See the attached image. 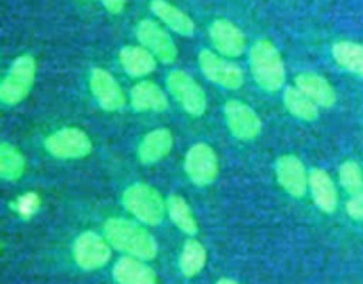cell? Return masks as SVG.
<instances>
[{
    "mask_svg": "<svg viewBox=\"0 0 363 284\" xmlns=\"http://www.w3.org/2000/svg\"><path fill=\"white\" fill-rule=\"evenodd\" d=\"M103 234L113 251L123 252L124 256H133L144 261H152L158 256V241L138 220L124 217L106 219L103 224Z\"/></svg>",
    "mask_w": 363,
    "mask_h": 284,
    "instance_id": "cell-1",
    "label": "cell"
},
{
    "mask_svg": "<svg viewBox=\"0 0 363 284\" xmlns=\"http://www.w3.org/2000/svg\"><path fill=\"white\" fill-rule=\"evenodd\" d=\"M248 64L255 84L264 92H279L286 87V60L279 46L268 38H259L248 50Z\"/></svg>",
    "mask_w": 363,
    "mask_h": 284,
    "instance_id": "cell-2",
    "label": "cell"
},
{
    "mask_svg": "<svg viewBox=\"0 0 363 284\" xmlns=\"http://www.w3.org/2000/svg\"><path fill=\"white\" fill-rule=\"evenodd\" d=\"M124 209L144 226H160L167 215V199L147 183H133L121 197Z\"/></svg>",
    "mask_w": 363,
    "mask_h": 284,
    "instance_id": "cell-3",
    "label": "cell"
},
{
    "mask_svg": "<svg viewBox=\"0 0 363 284\" xmlns=\"http://www.w3.org/2000/svg\"><path fill=\"white\" fill-rule=\"evenodd\" d=\"M38 77V60L32 53H21L11 62L0 82V102L16 106L28 98Z\"/></svg>",
    "mask_w": 363,
    "mask_h": 284,
    "instance_id": "cell-4",
    "label": "cell"
},
{
    "mask_svg": "<svg viewBox=\"0 0 363 284\" xmlns=\"http://www.w3.org/2000/svg\"><path fill=\"white\" fill-rule=\"evenodd\" d=\"M167 92L191 117H202L208 110V96L202 85L184 70H172L167 75Z\"/></svg>",
    "mask_w": 363,
    "mask_h": 284,
    "instance_id": "cell-5",
    "label": "cell"
},
{
    "mask_svg": "<svg viewBox=\"0 0 363 284\" xmlns=\"http://www.w3.org/2000/svg\"><path fill=\"white\" fill-rule=\"evenodd\" d=\"M43 148L57 160H82L92 153V141L85 130L78 126H64L48 133Z\"/></svg>",
    "mask_w": 363,
    "mask_h": 284,
    "instance_id": "cell-6",
    "label": "cell"
},
{
    "mask_svg": "<svg viewBox=\"0 0 363 284\" xmlns=\"http://www.w3.org/2000/svg\"><path fill=\"white\" fill-rule=\"evenodd\" d=\"M135 38H137L138 45L147 48L152 55L158 59L162 64H174L179 55L176 41L170 36L169 28L158 20L152 18H144L137 23L135 28Z\"/></svg>",
    "mask_w": 363,
    "mask_h": 284,
    "instance_id": "cell-7",
    "label": "cell"
},
{
    "mask_svg": "<svg viewBox=\"0 0 363 284\" xmlns=\"http://www.w3.org/2000/svg\"><path fill=\"white\" fill-rule=\"evenodd\" d=\"M199 67L211 84L227 91H238L245 85V71L236 62L218 52L204 48L199 52Z\"/></svg>",
    "mask_w": 363,
    "mask_h": 284,
    "instance_id": "cell-8",
    "label": "cell"
},
{
    "mask_svg": "<svg viewBox=\"0 0 363 284\" xmlns=\"http://www.w3.org/2000/svg\"><path fill=\"white\" fill-rule=\"evenodd\" d=\"M184 174L195 187H209L220 174V160L208 142H195L184 155Z\"/></svg>",
    "mask_w": 363,
    "mask_h": 284,
    "instance_id": "cell-9",
    "label": "cell"
},
{
    "mask_svg": "<svg viewBox=\"0 0 363 284\" xmlns=\"http://www.w3.org/2000/svg\"><path fill=\"white\" fill-rule=\"evenodd\" d=\"M112 248L105 234H99L96 231H84L74 238L71 252H73V259L78 268L85 272H94L108 265L112 259Z\"/></svg>",
    "mask_w": 363,
    "mask_h": 284,
    "instance_id": "cell-10",
    "label": "cell"
},
{
    "mask_svg": "<svg viewBox=\"0 0 363 284\" xmlns=\"http://www.w3.org/2000/svg\"><path fill=\"white\" fill-rule=\"evenodd\" d=\"M223 117L230 135L241 142L255 141L262 133V119L255 109L241 99H227Z\"/></svg>",
    "mask_w": 363,
    "mask_h": 284,
    "instance_id": "cell-11",
    "label": "cell"
},
{
    "mask_svg": "<svg viewBox=\"0 0 363 284\" xmlns=\"http://www.w3.org/2000/svg\"><path fill=\"white\" fill-rule=\"evenodd\" d=\"M89 89L94 102L105 112H119L126 106L128 96L123 85L105 67H92L89 75Z\"/></svg>",
    "mask_w": 363,
    "mask_h": 284,
    "instance_id": "cell-12",
    "label": "cell"
},
{
    "mask_svg": "<svg viewBox=\"0 0 363 284\" xmlns=\"http://www.w3.org/2000/svg\"><path fill=\"white\" fill-rule=\"evenodd\" d=\"M209 41L215 52L227 59H238L247 50V36L234 21L227 18H216L208 28Z\"/></svg>",
    "mask_w": 363,
    "mask_h": 284,
    "instance_id": "cell-13",
    "label": "cell"
},
{
    "mask_svg": "<svg viewBox=\"0 0 363 284\" xmlns=\"http://www.w3.org/2000/svg\"><path fill=\"white\" fill-rule=\"evenodd\" d=\"M308 174L303 160L296 155H282L275 162V176L280 188L291 197L301 199L308 192Z\"/></svg>",
    "mask_w": 363,
    "mask_h": 284,
    "instance_id": "cell-14",
    "label": "cell"
},
{
    "mask_svg": "<svg viewBox=\"0 0 363 284\" xmlns=\"http://www.w3.org/2000/svg\"><path fill=\"white\" fill-rule=\"evenodd\" d=\"M169 92L152 80H140L131 87L130 106L135 112L162 114L169 109Z\"/></svg>",
    "mask_w": 363,
    "mask_h": 284,
    "instance_id": "cell-15",
    "label": "cell"
},
{
    "mask_svg": "<svg viewBox=\"0 0 363 284\" xmlns=\"http://www.w3.org/2000/svg\"><path fill=\"white\" fill-rule=\"evenodd\" d=\"M174 148V135L169 128L160 126L147 131L137 148V158L142 165H155L170 155Z\"/></svg>",
    "mask_w": 363,
    "mask_h": 284,
    "instance_id": "cell-16",
    "label": "cell"
},
{
    "mask_svg": "<svg viewBox=\"0 0 363 284\" xmlns=\"http://www.w3.org/2000/svg\"><path fill=\"white\" fill-rule=\"evenodd\" d=\"M308 192L314 204L323 213H335L339 208V190L333 178L321 167H314L308 174Z\"/></svg>",
    "mask_w": 363,
    "mask_h": 284,
    "instance_id": "cell-17",
    "label": "cell"
},
{
    "mask_svg": "<svg viewBox=\"0 0 363 284\" xmlns=\"http://www.w3.org/2000/svg\"><path fill=\"white\" fill-rule=\"evenodd\" d=\"M294 85L305 92L308 98L314 99L321 109H333L337 105L335 87L332 82L323 75L315 73V71H301L294 78Z\"/></svg>",
    "mask_w": 363,
    "mask_h": 284,
    "instance_id": "cell-18",
    "label": "cell"
},
{
    "mask_svg": "<svg viewBox=\"0 0 363 284\" xmlns=\"http://www.w3.org/2000/svg\"><path fill=\"white\" fill-rule=\"evenodd\" d=\"M112 279L117 284H156V270L147 261L133 256H123L112 268Z\"/></svg>",
    "mask_w": 363,
    "mask_h": 284,
    "instance_id": "cell-19",
    "label": "cell"
},
{
    "mask_svg": "<svg viewBox=\"0 0 363 284\" xmlns=\"http://www.w3.org/2000/svg\"><path fill=\"white\" fill-rule=\"evenodd\" d=\"M149 7L156 20L165 25L170 32H176L184 38H191L195 34L194 18L169 0H151Z\"/></svg>",
    "mask_w": 363,
    "mask_h": 284,
    "instance_id": "cell-20",
    "label": "cell"
},
{
    "mask_svg": "<svg viewBox=\"0 0 363 284\" xmlns=\"http://www.w3.org/2000/svg\"><path fill=\"white\" fill-rule=\"evenodd\" d=\"M119 64L128 77L145 78L155 73L158 59L142 45H128L121 48Z\"/></svg>",
    "mask_w": 363,
    "mask_h": 284,
    "instance_id": "cell-21",
    "label": "cell"
},
{
    "mask_svg": "<svg viewBox=\"0 0 363 284\" xmlns=\"http://www.w3.org/2000/svg\"><path fill=\"white\" fill-rule=\"evenodd\" d=\"M284 106L291 116L305 121V123H314L321 116V106L314 99L308 98L296 85H289V87L284 89Z\"/></svg>",
    "mask_w": 363,
    "mask_h": 284,
    "instance_id": "cell-22",
    "label": "cell"
},
{
    "mask_svg": "<svg viewBox=\"0 0 363 284\" xmlns=\"http://www.w3.org/2000/svg\"><path fill=\"white\" fill-rule=\"evenodd\" d=\"M332 57L337 66L347 73L363 78V43L357 41H335L332 45Z\"/></svg>",
    "mask_w": 363,
    "mask_h": 284,
    "instance_id": "cell-23",
    "label": "cell"
},
{
    "mask_svg": "<svg viewBox=\"0 0 363 284\" xmlns=\"http://www.w3.org/2000/svg\"><path fill=\"white\" fill-rule=\"evenodd\" d=\"M167 217L186 236H195L199 233V222L195 219L194 209L183 195L172 194L167 197Z\"/></svg>",
    "mask_w": 363,
    "mask_h": 284,
    "instance_id": "cell-24",
    "label": "cell"
},
{
    "mask_svg": "<svg viewBox=\"0 0 363 284\" xmlns=\"http://www.w3.org/2000/svg\"><path fill=\"white\" fill-rule=\"evenodd\" d=\"M206 263H208V251L202 245V241H199L197 238L190 236L184 241L183 248H181L179 254V270L183 273V277L186 279H194L199 273L204 270Z\"/></svg>",
    "mask_w": 363,
    "mask_h": 284,
    "instance_id": "cell-25",
    "label": "cell"
},
{
    "mask_svg": "<svg viewBox=\"0 0 363 284\" xmlns=\"http://www.w3.org/2000/svg\"><path fill=\"white\" fill-rule=\"evenodd\" d=\"M27 170L23 153L11 142H0V178L4 181H18Z\"/></svg>",
    "mask_w": 363,
    "mask_h": 284,
    "instance_id": "cell-26",
    "label": "cell"
},
{
    "mask_svg": "<svg viewBox=\"0 0 363 284\" xmlns=\"http://www.w3.org/2000/svg\"><path fill=\"white\" fill-rule=\"evenodd\" d=\"M339 183L350 195L363 190V169L354 160H346L339 167Z\"/></svg>",
    "mask_w": 363,
    "mask_h": 284,
    "instance_id": "cell-27",
    "label": "cell"
},
{
    "mask_svg": "<svg viewBox=\"0 0 363 284\" xmlns=\"http://www.w3.org/2000/svg\"><path fill=\"white\" fill-rule=\"evenodd\" d=\"M346 212L353 220H363V190L357 192L347 199Z\"/></svg>",
    "mask_w": 363,
    "mask_h": 284,
    "instance_id": "cell-28",
    "label": "cell"
},
{
    "mask_svg": "<svg viewBox=\"0 0 363 284\" xmlns=\"http://www.w3.org/2000/svg\"><path fill=\"white\" fill-rule=\"evenodd\" d=\"M101 4L110 14H121L126 9L128 0H101Z\"/></svg>",
    "mask_w": 363,
    "mask_h": 284,
    "instance_id": "cell-29",
    "label": "cell"
},
{
    "mask_svg": "<svg viewBox=\"0 0 363 284\" xmlns=\"http://www.w3.org/2000/svg\"><path fill=\"white\" fill-rule=\"evenodd\" d=\"M216 284H241L236 279H230V277H222V279L216 280Z\"/></svg>",
    "mask_w": 363,
    "mask_h": 284,
    "instance_id": "cell-30",
    "label": "cell"
}]
</instances>
